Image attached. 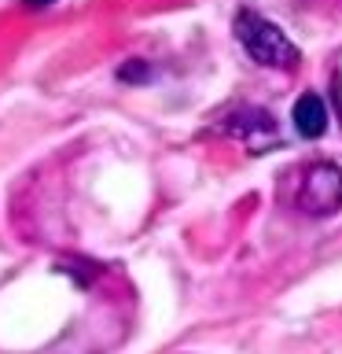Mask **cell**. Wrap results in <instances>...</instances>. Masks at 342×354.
<instances>
[{
  "label": "cell",
  "mask_w": 342,
  "mask_h": 354,
  "mask_svg": "<svg viewBox=\"0 0 342 354\" xmlns=\"http://www.w3.org/2000/svg\"><path fill=\"white\" fill-rule=\"evenodd\" d=\"M236 37H239L243 48H247L250 59L261 63V66H283V71H294L298 59H302L298 44L287 37L276 22L258 15V11H239L236 15Z\"/></svg>",
  "instance_id": "6da1fadb"
},
{
  "label": "cell",
  "mask_w": 342,
  "mask_h": 354,
  "mask_svg": "<svg viewBox=\"0 0 342 354\" xmlns=\"http://www.w3.org/2000/svg\"><path fill=\"white\" fill-rule=\"evenodd\" d=\"M217 129L236 137L239 144H247L250 155H265L272 151L280 140V129H276V118L269 115L265 107H254V104H236L228 107L225 115L217 118Z\"/></svg>",
  "instance_id": "7a4b0ae2"
},
{
  "label": "cell",
  "mask_w": 342,
  "mask_h": 354,
  "mask_svg": "<svg viewBox=\"0 0 342 354\" xmlns=\"http://www.w3.org/2000/svg\"><path fill=\"white\" fill-rule=\"evenodd\" d=\"M298 210L313 218H328L342 207V166L335 162H313L305 166L302 181H298Z\"/></svg>",
  "instance_id": "3957f363"
},
{
  "label": "cell",
  "mask_w": 342,
  "mask_h": 354,
  "mask_svg": "<svg viewBox=\"0 0 342 354\" xmlns=\"http://www.w3.org/2000/svg\"><path fill=\"white\" fill-rule=\"evenodd\" d=\"M291 122H294L298 137H305V140L324 137V129H328V107H324V100H320L316 93H302V96L294 100Z\"/></svg>",
  "instance_id": "277c9868"
},
{
  "label": "cell",
  "mask_w": 342,
  "mask_h": 354,
  "mask_svg": "<svg viewBox=\"0 0 342 354\" xmlns=\"http://www.w3.org/2000/svg\"><path fill=\"white\" fill-rule=\"evenodd\" d=\"M118 77H121V82H148V77H151V66L143 63V59H129V63L118 66Z\"/></svg>",
  "instance_id": "5b68a950"
},
{
  "label": "cell",
  "mask_w": 342,
  "mask_h": 354,
  "mask_svg": "<svg viewBox=\"0 0 342 354\" xmlns=\"http://www.w3.org/2000/svg\"><path fill=\"white\" fill-rule=\"evenodd\" d=\"M55 4V0H22V8H33V11H41V8H48Z\"/></svg>",
  "instance_id": "8992f818"
}]
</instances>
